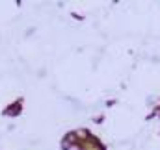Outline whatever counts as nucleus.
I'll list each match as a JSON object with an SVG mask.
<instances>
[{"instance_id": "1", "label": "nucleus", "mask_w": 160, "mask_h": 150, "mask_svg": "<svg viewBox=\"0 0 160 150\" xmlns=\"http://www.w3.org/2000/svg\"><path fill=\"white\" fill-rule=\"evenodd\" d=\"M63 148L65 150H80V147H77V145H69V143H63Z\"/></svg>"}]
</instances>
